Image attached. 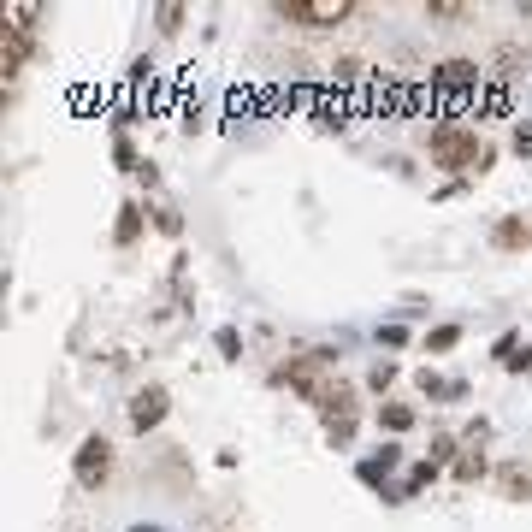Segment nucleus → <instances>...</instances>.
Masks as SVG:
<instances>
[{
    "label": "nucleus",
    "mask_w": 532,
    "mask_h": 532,
    "mask_svg": "<svg viewBox=\"0 0 532 532\" xmlns=\"http://www.w3.org/2000/svg\"><path fill=\"white\" fill-rule=\"evenodd\" d=\"M426 154H432V166H444V172H456V178H467V172H485V166L497 160V148L473 131V125H462V119L432 125V136H426Z\"/></svg>",
    "instance_id": "nucleus-1"
},
{
    "label": "nucleus",
    "mask_w": 532,
    "mask_h": 532,
    "mask_svg": "<svg viewBox=\"0 0 532 532\" xmlns=\"http://www.w3.org/2000/svg\"><path fill=\"white\" fill-rule=\"evenodd\" d=\"M332 367H337L332 349H308V355H290V361L272 373V385H290L296 397H308L314 408H326V397H332L337 385H343Z\"/></svg>",
    "instance_id": "nucleus-2"
},
{
    "label": "nucleus",
    "mask_w": 532,
    "mask_h": 532,
    "mask_svg": "<svg viewBox=\"0 0 532 532\" xmlns=\"http://www.w3.org/2000/svg\"><path fill=\"white\" fill-rule=\"evenodd\" d=\"M107 473H113V444H107V432H89V438L71 450V479H77L83 491H101Z\"/></svg>",
    "instance_id": "nucleus-3"
},
{
    "label": "nucleus",
    "mask_w": 532,
    "mask_h": 532,
    "mask_svg": "<svg viewBox=\"0 0 532 532\" xmlns=\"http://www.w3.org/2000/svg\"><path fill=\"white\" fill-rule=\"evenodd\" d=\"M278 18H290L302 30H337L355 18V6L349 0H278Z\"/></svg>",
    "instance_id": "nucleus-4"
},
{
    "label": "nucleus",
    "mask_w": 532,
    "mask_h": 532,
    "mask_svg": "<svg viewBox=\"0 0 532 532\" xmlns=\"http://www.w3.org/2000/svg\"><path fill=\"white\" fill-rule=\"evenodd\" d=\"M30 54H36V30L30 24H6L0 30V77H18Z\"/></svg>",
    "instance_id": "nucleus-5"
},
{
    "label": "nucleus",
    "mask_w": 532,
    "mask_h": 532,
    "mask_svg": "<svg viewBox=\"0 0 532 532\" xmlns=\"http://www.w3.org/2000/svg\"><path fill=\"white\" fill-rule=\"evenodd\" d=\"M166 414H172V391H166V385L136 391V397H131V432H154Z\"/></svg>",
    "instance_id": "nucleus-6"
},
{
    "label": "nucleus",
    "mask_w": 532,
    "mask_h": 532,
    "mask_svg": "<svg viewBox=\"0 0 532 532\" xmlns=\"http://www.w3.org/2000/svg\"><path fill=\"white\" fill-rule=\"evenodd\" d=\"M432 89H438V95H473V89H479V66L462 60V54H456V60H438V66H432Z\"/></svg>",
    "instance_id": "nucleus-7"
},
{
    "label": "nucleus",
    "mask_w": 532,
    "mask_h": 532,
    "mask_svg": "<svg viewBox=\"0 0 532 532\" xmlns=\"http://www.w3.org/2000/svg\"><path fill=\"white\" fill-rule=\"evenodd\" d=\"M491 479H497V497H503V503H527V497H532V462H527V456L497 462Z\"/></svg>",
    "instance_id": "nucleus-8"
},
{
    "label": "nucleus",
    "mask_w": 532,
    "mask_h": 532,
    "mask_svg": "<svg viewBox=\"0 0 532 532\" xmlns=\"http://www.w3.org/2000/svg\"><path fill=\"white\" fill-rule=\"evenodd\" d=\"M491 249H503V255H527L532 249V225L521 213H503L497 225H491Z\"/></svg>",
    "instance_id": "nucleus-9"
},
{
    "label": "nucleus",
    "mask_w": 532,
    "mask_h": 532,
    "mask_svg": "<svg viewBox=\"0 0 532 532\" xmlns=\"http://www.w3.org/2000/svg\"><path fill=\"white\" fill-rule=\"evenodd\" d=\"M397 467H402V450H397V444H385L379 456H367L355 473H361V485H373V491H391V473H397Z\"/></svg>",
    "instance_id": "nucleus-10"
},
{
    "label": "nucleus",
    "mask_w": 532,
    "mask_h": 532,
    "mask_svg": "<svg viewBox=\"0 0 532 532\" xmlns=\"http://www.w3.org/2000/svg\"><path fill=\"white\" fill-rule=\"evenodd\" d=\"M142 225H148L142 201H125V207H119V219H113V243H119V249H131L136 237H142Z\"/></svg>",
    "instance_id": "nucleus-11"
},
{
    "label": "nucleus",
    "mask_w": 532,
    "mask_h": 532,
    "mask_svg": "<svg viewBox=\"0 0 532 532\" xmlns=\"http://www.w3.org/2000/svg\"><path fill=\"white\" fill-rule=\"evenodd\" d=\"M379 432H391V438L414 432V408L408 402H379Z\"/></svg>",
    "instance_id": "nucleus-12"
},
{
    "label": "nucleus",
    "mask_w": 532,
    "mask_h": 532,
    "mask_svg": "<svg viewBox=\"0 0 532 532\" xmlns=\"http://www.w3.org/2000/svg\"><path fill=\"white\" fill-rule=\"evenodd\" d=\"M450 473H456V479H462V485H479V479H485V473H491V462H485V450H479V444H473V450H462V456H456V462H450Z\"/></svg>",
    "instance_id": "nucleus-13"
},
{
    "label": "nucleus",
    "mask_w": 532,
    "mask_h": 532,
    "mask_svg": "<svg viewBox=\"0 0 532 532\" xmlns=\"http://www.w3.org/2000/svg\"><path fill=\"white\" fill-rule=\"evenodd\" d=\"M438 473H444V467L432 462V456H426V462H414V473H408V479H402V497H420V491H426V485H432V479H438Z\"/></svg>",
    "instance_id": "nucleus-14"
},
{
    "label": "nucleus",
    "mask_w": 532,
    "mask_h": 532,
    "mask_svg": "<svg viewBox=\"0 0 532 532\" xmlns=\"http://www.w3.org/2000/svg\"><path fill=\"white\" fill-rule=\"evenodd\" d=\"M184 18H190V12H184L178 0H166V6H154V30H160V36H178V30H184Z\"/></svg>",
    "instance_id": "nucleus-15"
},
{
    "label": "nucleus",
    "mask_w": 532,
    "mask_h": 532,
    "mask_svg": "<svg viewBox=\"0 0 532 532\" xmlns=\"http://www.w3.org/2000/svg\"><path fill=\"white\" fill-rule=\"evenodd\" d=\"M414 385H420V397H456V379H438L432 367H420V373H414Z\"/></svg>",
    "instance_id": "nucleus-16"
},
{
    "label": "nucleus",
    "mask_w": 532,
    "mask_h": 532,
    "mask_svg": "<svg viewBox=\"0 0 532 532\" xmlns=\"http://www.w3.org/2000/svg\"><path fill=\"white\" fill-rule=\"evenodd\" d=\"M213 343H219V355H225V361H243V332H237V326H219Z\"/></svg>",
    "instance_id": "nucleus-17"
},
{
    "label": "nucleus",
    "mask_w": 532,
    "mask_h": 532,
    "mask_svg": "<svg viewBox=\"0 0 532 532\" xmlns=\"http://www.w3.org/2000/svg\"><path fill=\"white\" fill-rule=\"evenodd\" d=\"M456 343H462V326H438V332H426V355H444Z\"/></svg>",
    "instance_id": "nucleus-18"
},
{
    "label": "nucleus",
    "mask_w": 532,
    "mask_h": 532,
    "mask_svg": "<svg viewBox=\"0 0 532 532\" xmlns=\"http://www.w3.org/2000/svg\"><path fill=\"white\" fill-rule=\"evenodd\" d=\"M397 361H373V373H367V385H373V391H379V397H385V391H391V385H397Z\"/></svg>",
    "instance_id": "nucleus-19"
},
{
    "label": "nucleus",
    "mask_w": 532,
    "mask_h": 532,
    "mask_svg": "<svg viewBox=\"0 0 532 532\" xmlns=\"http://www.w3.org/2000/svg\"><path fill=\"white\" fill-rule=\"evenodd\" d=\"M154 231H166V237H184V213H178V207H154Z\"/></svg>",
    "instance_id": "nucleus-20"
},
{
    "label": "nucleus",
    "mask_w": 532,
    "mask_h": 532,
    "mask_svg": "<svg viewBox=\"0 0 532 532\" xmlns=\"http://www.w3.org/2000/svg\"><path fill=\"white\" fill-rule=\"evenodd\" d=\"M326 438H332V450H349L355 444V420H326Z\"/></svg>",
    "instance_id": "nucleus-21"
},
{
    "label": "nucleus",
    "mask_w": 532,
    "mask_h": 532,
    "mask_svg": "<svg viewBox=\"0 0 532 532\" xmlns=\"http://www.w3.org/2000/svg\"><path fill=\"white\" fill-rule=\"evenodd\" d=\"M332 77H337V83H361V77H367V66H361L355 54H343V60L332 66Z\"/></svg>",
    "instance_id": "nucleus-22"
},
{
    "label": "nucleus",
    "mask_w": 532,
    "mask_h": 532,
    "mask_svg": "<svg viewBox=\"0 0 532 532\" xmlns=\"http://www.w3.org/2000/svg\"><path fill=\"white\" fill-rule=\"evenodd\" d=\"M426 18H467L462 0H426Z\"/></svg>",
    "instance_id": "nucleus-23"
},
{
    "label": "nucleus",
    "mask_w": 532,
    "mask_h": 532,
    "mask_svg": "<svg viewBox=\"0 0 532 532\" xmlns=\"http://www.w3.org/2000/svg\"><path fill=\"white\" fill-rule=\"evenodd\" d=\"M379 343H385V349H402V343H408V326H397V320L379 326Z\"/></svg>",
    "instance_id": "nucleus-24"
},
{
    "label": "nucleus",
    "mask_w": 532,
    "mask_h": 532,
    "mask_svg": "<svg viewBox=\"0 0 532 532\" xmlns=\"http://www.w3.org/2000/svg\"><path fill=\"white\" fill-rule=\"evenodd\" d=\"M113 160H119L125 172H142V160H136V148H131V142H119V148H113Z\"/></svg>",
    "instance_id": "nucleus-25"
},
{
    "label": "nucleus",
    "mask_w": 532,
    "mask_h": 532,
    "mask_svg": "<svg viewBox=\"0 0 532 532\" xmlns=\"http://www.w3.org/2000/svg\"><path fill=\"white\" fill-rule=\"evenodd\" d=\"M509 107V95L503 89H485V101H479V113H503Z\"/></svg>",
    "instance_id": "nucleus-26"
},
{
    "label": "nucleus",
    "mask_w": 532,
    "mask_h": 532,
    "mask_svg": "<svg viewBox=\"0 0 532 532\" xmlns=\"http://www.w3.org/2000/svg\"><path fill=\"white\" fill-rule=\"evenodd\" d=\"M515 154H532V119L527 125H515Z\"/></svg>",
    "instance_id": "nucleus-27"
},
{
    "label": "nucleus",
    "mask_w": 532,
    "mask_h": 532,
    "mask_svg": "<svg viewBox=\"0 0 532 532\" xmlns=\"http://www.w3.org/2000/svg\"><path fill=\"white\" fill-rule=\"evenodd\" d=\"M125 532H172V527H160V521H136V527H125Z\"/></svg>",
    "instance_id": "nucleus-28"
}]
</instances>
